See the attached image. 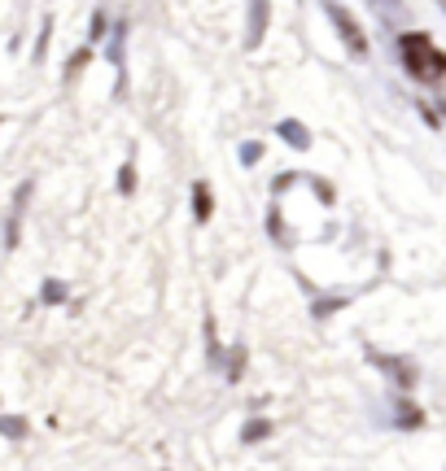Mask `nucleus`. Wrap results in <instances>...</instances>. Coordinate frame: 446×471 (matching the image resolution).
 I'll use <instances>...</instances> for the list:
<instances>
[{
	"mask_svg": "<svg viewBox=\"0 0 446 471\" xmlns=\"http://www.w3.org/2000/svg\"><path fill=\"white\" fill-rule=\"evenodd\" d=\"M105 26H110V22H105V14L97 9V14H92V39H101V36H105Z\"/></svg>",
	"mask_w": 446,
	"mask_h": 471,
	"instance_id": "2eb2a0df",
	"label": "nucleus"
},
{
	"mask_svg": "<svg viewBox=\"0 0 446 471\" xmlns=\"http://www.w3.org/2000/svg\"><path fill=\"white\" fill-rule=\"evenodd\" d=\"M398 53H403L407 75H416L420 83H433V78L446 75V53L425 36V31H407L398 39Z\"/></svg>",
	"mask_w": 446,
	"mask_h": 471,
	"instance_id": "f257e3e1",
	"label": "nucleus"
},
{
	"mask_svg": "<svg viewBox=\"0 0 446 471\" xmlns=\"http://www.w3.org/2000/svg\"><path fill=\"white\" fill-rule=\"evenodd\" d=\"M31 193H36V183L27 179L18 193H14V210H9V223H5V245L14 249L18 245V236H22V215H27V201H31Z\"/></svg>",
	"mask_w": 446,
	"mask_h": 471,
	"instance_id": "7ed1b4c3",
	"label": "nucleus"
},
{
	"mask_svg": "<svg viewBox=\"0 0 446 471\" xmlns=\"http://www.w3.org/2000/svg\"><path fill=\"white\" fill-rule=\"evenodd\" d=\"M276 131H281V136L289 140L293 149H311V136H306V131H303V122H298V118H284V122H281V127H276Z\"/></svg>",
	"mask_w": 446,
	"mask_h": 471,
	"instance_id": "39448f33",
	"label": "nucleus"
},
{
	"mask_svg": "<svg viewBox=\"0 0 446 471\" xmlns=\"http://www.w3.org/2000/svg\"><path fill=\"white\" fill-rule=\"evenodd\" d=\"M259 157H263V144H259V140H250V144L241 149V162L250 166V162H259Z\"/></svg>",
	"mask_w": 446,
	"mask_h": 471,
	"instance_id": "9d476101",
	"label": "nucleus"
},
{
	"mask_svg": "<svg viewBox=\"0 0 446 471\" xmlns=\"http://www.w3.org/2000/svg\"><path fill=\"white\" fill-rule=\"evenodd\" d=\"M442 9H446V0H442Z\"/></svg>",
	"mask_w": 446,
	"mask_h": 471,
	"instance_id": "dca6fc26",
	"label": "nucleus"
},
{
	"mask_svg": "<svg viewBox=\"0 0 446 471\" xmlns=\"http://www.w3.org/2000/svg\"><path fill=\"white\" fill-rule=\"evenodd\" d=\"M0 432L14 436V441H22V436H27V419H18V414H0Z\"/></svg>",
	"mask_w": 446,
	"mask_h": 471,
	"instance_id": "0eeeda50",
	"label": "nucleus"
},
{
	"mask_svg": "<svg viewBox=\"0 0 446 471\" xmlns=\"http://www.w3.org/2000/svg\"><path fill=\"white\" fill-rule=\"evenodd\" d=\"M241 436L250 441V445H254V441H263V436H271V419H254V424H245Z\"/></svg>",
	"mask_w": 446,
	"mask_h": 471,
	"instance_id": "6e6552de",
	"label": "nucleus"
},
{
	"mask_svg": "<svg viewBox=\"0 0 446 471\" xmlns=\"http://www.w3.org/2000/svg\"><path fill=\"white\" fill-rule=\"evenodd\" d=\"M210 210H215L210 188H206V183H197V188H193V215H197V223H206V218H210Z\"/></svg>",
	"mask_w": 446,
	"mask_h": 471,
	"instance_id": "423d86ee",
	"label": "nucleus"
},
{
	"mask_svg": "<svg viewBox=\"0 0 446 471\" xmlns=\"http://www.w3.org/2000/svg\"><path fill=\"white\" fill-rule=\"evenodd\" d=\"M48 36H53V22H44V31H40V44H36V61H44V48H48Z\"/></svg>",
	"mask_w": 446,
	"mask_h": 471,
	"instance_id": "4468645a",
	"label": "nucleus"
},
{
	"mask_svg": "<svg viewBox=\"0 0 446 471\" xmlns=\"http://www.w3.org/2000/svg\"><path fill=\"white\" fill-rule=\"evenodd\" d=\"M61 297H66V284L48 279V284H44V301H61Z\"/></svg>",
	"mask_w": 446,
	"mask_h": 471,
	"instance_id": "9b49d317",
	"label": "nucleus"
},
{
	"mask_svg": "<svg viewBox=\"0 0 446 471\" xmlns=\"http://www.w3.org/2000/svg\"><path fill=\"white\" fill-rule=\"evenodd\" d=\"M119 188H122V193H132V188H136V171H132V162L122 166V175H119Z\"/></svg>",
	"mask_w": 446,
	"mask_h": 471,
	"instance_id": "f8f14e48",
	"label": "nucleus"
},
{
	"mask_svg": "<svg viewBox=\"0 0 446 471\" xmlns=\"http://www.w3.org/2000/svg\"><path fill=\"white\" fill-rule=\"evenodd\" d=\"M267 14H271V0H254V5H250V31H245V48H259V44H263Z\"/></svg>",
	"mask_w": 446,
	"mask_h": 471,
	"instance_id": "20e7f679",
	"label": "nucleus"
},
{
	"mask_svg": "<svg viewBox=\"0 0 446 471\" xmlns=\"http://www.w3.org/2000/svg\"><path fill=\"white\" fill-rule=\"evenodd\" d=\"M324 9H328V18H333V26H337V36L350 44V53H355V58H367V36L359 31V22L350 18V9L337 5V0H324Z\"/></svg>",
	"mask_w": 446,
	"mask_h": 471,
	"instance_id": "f03ea898",
	"label": "nucleus"
},
{
	"mask_svg": "<svg viewBox=\"0 0 446 471\" xmlns=\"http://www.w3.org/2000/svg\"><path fill=\"white\" fill-rule=\"evenodd\" d=\"M377 14H386V18H398V9H403V0H367Z\"/></svg>",
	"mask_w": 446,
	"mask_h": 471,
	"instance_id": "1a4fd4ad",
	"label": "nucleus"
},
{
	"mask_svg": "<svg viewBox=\"0 0 446 471\" xmlns=\"http://www.w3.org/2000/svg\"><path fill=\"white\" fill-rule=\"evenodd\" d=\"M88 58H92V53H88V48H83V53H75V61H70V66H66V78H70V75H80L83 66H88Z\"/></svg>",
	"mask_w": 446,
	"mask_h": 471,
	"instance_id": "ddd939ff",
	"label": "nucleus"
}]
</instances>
